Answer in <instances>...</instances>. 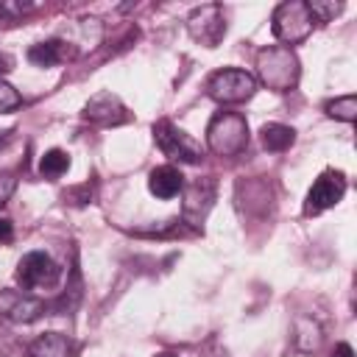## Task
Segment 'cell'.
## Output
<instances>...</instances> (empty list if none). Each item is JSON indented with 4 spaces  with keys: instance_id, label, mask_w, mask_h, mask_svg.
Returning a JSON list of instances; mask_svg holds the SVG:
<instances>
[{
    "instance_id": "6da1fadb",
    "label": "cell",
    "mask_w": 357,
    "mask_h": 357,
    "mask_svg": "<svg viewBox=\"0 0 357 357\" xmlns=\"http://www.w3.org/2000/svg\"><path fill=\"white\" fill-rule=\"evenodd\" d=\"M257 78L276 92H290L296 89L298 78H301V61L293 53V47H265L257 53Z\"/></svg>"
},
{
    "instance_id": "7a4b0ae2",
    "label": "cell",
    "mask_w": 357,
    "mask_h": 357,
    "mask_svg": "<svg viewBox=\"0 0 357 357\" xmlns=\"http://www.w3.org/2000/svg\"><path fill=\"white\" fill-rule=\"evenodd\" d=\"M206 145L218 156H237L248 145V123L237 112H218L206 126Z\"/></svg>"
},
{
    "instance_id": "3957f363",
    "label": "cell",
    "mask_w": 357,
    "mask_h": 357,
    "mask_svg": "<svg viewBox=\"0 0 357 357\" xmlns=\"http://www.w3.org/2000/svg\"><path fill=\"white\" fill-rule=\"evenodd\" d=\"M312 28H315V20H312V14H310L304 0H284V3H279L273 8L271 31L282 42V47L304 42L312 33Z\"/></svg>"
},
{
    "instance_id": "277c9868",
    "label": "cell",
    "mask_w": 357,
    "mask_h": 357,
    "mask_svg": "<svg viewBox=\"0 0 357 357\" xmlns=\"http://www.w3.org/2000/svg\"><path fill=\"white\" fill-rule=\"evenodd\" d=\"M206 92L215 103L231 106V103H243L248 98H254L257 92V78L240 67H223L218 73L209 75L206 81Z\"/></svg>"
},
{
    "instance_id": "5b68a950",
    "label": "cell",
    "mask_w": 357,
    "mask_h": 357,
    "mask_svg": "<svg viewBox=\"0 0 357 357\" xmlns=\"http://www.w3.org/2000/svg\"><path fill=\"white\" fill-rule=\"evenodd\" d=\"M190 36L204 47H218L226 36V14L218 3H201L187 14Z\"/></svg>"
},
{
    "instance_id": "8992f818",
    "label": "cell",
    "mask_w": 357,
    "mask_h": 357,
    "mask_svg": "<svg viewBox=\"0 0 357 357\" xmlns=\"http://www.w3.org/2000/svg\"><path fill=\"white\" fill-rule=\"evenodd\" d=\"M153 139H156L159 151L167 159H178V162H198L201 159V145L187 131L173 126L170 120H156L153 123Z\"/></svg>"
},
{
    "instance_id": "52a82bcc",
    "label": "cell",
    "mask_w": 357,
    "mask_h": 357,
    "mask_svg": "<svg viewBox=\"0 0 357 357\" xmlns=\"http://www.w3.org/2000/svg\"><path fill=\"white\" fill-rule=\"evenodd\" d=\"M343 195H346V176L340 170H324L312 181V187L304 198V215H321V212L332 209L335 204H340Z\"/></svg>"
},
{
    "instance_id": "ba28073f",
    "label": "cell",
    "mask_w": 357,
    "mask_h": 357,
    "mask_svg": "<svg viewBox=\"0 0 357 357\" xmlns=\"http://www.w3.org/2000/svg\"><path fill=\"white\" fill-rule=\"evenodd\" d=\"M59 276V265L53 262L50 254L45 251H28L22 254V259L17 262V282L25 287V290H33V287H47L53 284Z\"/></svg>"
},
{
    "instance_id": "9c48e42d",
    "label": "cell",
    "mask_w": 357,
    "mask_h": 357,
    "mask_svg": "<svg viewBox=\"0 0 357 357\" xmlns=\"http://www.w3.org/2000/svg\"><path fill=\"white\" fill-rule=\"evenodd\" d=\"M45 312V301L22 293V290H3L0 293V315L14 324H31Z\"/></svg>"
},
{
    "instance_id": "30bf717a",
    "label": "cell",
    "mask_w": 357,
    "mask_h": 357,
    "mask_svg": "<svg viewBox=\"0 0 357 357\" xmlns=\"http://www.w3.org/2000/svg\"><path fill=\"white\" fill-rule=\"evenodd\" d=\"M84 117L92 120V123H100V126H117L128 114H126V106H123V100L117 95L100 92V95L89 98V103L84 106Z\"/></svg>"
},
{
    "instance_id": "8fae6325",
    "label": "cell",
    "mask_w": 357,
    "mask_h": 357,
    "mask_svg": "<svg viewBox=\"0 0 357 357\" xmlns=\"http://www.w3.org/2000/svg\"><path fill=\"white\" fill-rule=\"evenodd\" d=\"M148 190H151L156 198H162V201L176 198V195L184 190V176H181V170L173 167V165H159V167H153V170L148 173Z\"/></svg>"
},
{
    "instance_id": "7c38bea8",
    "label": "cell",
    "mask_w": 357,
    "mask_h": 357,
    "mask_svg": "<svg viewBox=\"0 0 357 357\" xmlns=\"http://www.w3.org/2000/svg\"><path fill=\"white\" fill-rule=\"evenodd\" d=\"M31 357H75V343L61 332H45L28 346Z\"/></svg>"
},
{
    "instance_id": "4fadbf2b",
    "label": "cell",
    "mask_w": 357,
    "mask_h": 357,
    "mask_svg": "<svg viewBox=\"0 0 357 357\" xmlns=\"http://www.w3.org/2000/svg\"><path fill=\"white\" fill-rule=\"evenodd\" d=\"M67 56H70V47L61 39H47V42H39L28 50V61L36 67H53V64L64 61Z\"/></svg>"
},
{
    "instance_id": "5bb4252c",
    "label": "cell",
    "mask_w": 357,
    "mask_h": 357,
    "mask_svg": "<svg viewBox=\"0 0 357 357\" xmlns=\"http://www.w3.org/2000/svg\"><path fill=\"white\" fill-rule=\"evenodd\" d=\"M259 134H262V145L268 151H276V153L287 151L296 142V131L290 126H284V123H265Z\"/></svg>"
},
{
    "instance_id": "9a60e30c",
    "label": "cell",
    "mask_w": 357,
    "mask_h": 357,
    "mask_svg": "<svg viewBox=\"0 0 357 357\" xmlns=\"http://www.w3.org/2000/svg\"><path fill=\"white\" fill-rule=\"evenodd\" d=\"M324 112L335 120H343V123H354L357 120V98L354 95H340L335 100H326L324 103Z\"/></svg>"
},
{
    "instance_id": "2e32d148",
    "label": "cell",
    "mask_w": 357,
    "mask_h": 357,
    "mask_svg": "<svg viewBox=\"0 0 357 357\" xmlns=\"http://www.w3.org/2000/svg\"><path fill=\"white\" fill-rule=\"evenodd\" d=\"M70 167V156L61 151V148H50L42 159H39V173L47 176V178H59L61 173H67Z\"/></svg>"
},
{
    "instance_id": "e0dca14e",
    "label": "cell",
    "mask_w": 357,
    "mask_h": 357,
    "mask_svg": "<svg viewBox=\"0 0 357 357\" xmlns=\"http://www.w3.org/2000/svg\"><path fill=\"white\" fill-rule=\"evenodd\" d=\"M307 8H310V14H312L315 22H332L343 11V3H335V0H310Z\"/></svg>"
},
{
    "instance_id": "ac0fdd59",
    "label": "cell",
    "mask_w": 357,
    "mask_h": 357,
    "mask_svg": "<svg viewBox=\"0 0 357 357\" xmlns=\"http://www.w3.org/2000/svg\"><path fill=\"white\" fill-rule=\"evenodd\" d=\"M20 103H22L20 92H17L11 84H6V81L0 78V114H6V112H14Z\"/></svg>"
},
{
    "instance_id": "d6986e66",
    "label": "cell",
    "mask_w": 357,
    "mask_h": 357,
    "mask_svg": "<svg viewBox=\"0 0 357 357\" xmlns=\"http://www.w3.org/2000/svg\"><path fill=\"white\" fill-rule=\"evenodd\" d=\"M14 190H17V178H14V173L0 170V206L8 204V198L14 195Z\"/></svg>"
},
{
    "instance_id": "ffe728a7",
    "label": "cell",
    "mask_w": 357,
    "mask_h": 357,
    "mask_svg": "<svg viewBox=\"0 0 357 357\" xmlns=\"http://www.w3.org/2000/svg\"><path fill=\"white\" fill-rule=\"evenodd\" d=\"M11 240H14V223L8 218H0V245H6Z\"/></svg>"
},
{
    "instance_id": "44dd1931",
    "label": "cell",
    "mask_w": 357,
    "mask_h": 357,
    "mask_svg": "<svg viewBox=\"0 0 357 357\" xmlns=\"http://www.w3.org/2000/svg\"><path fill=\"white\" fill-rule=\"evenodd\" d=\"M14 64H17V59H14L8 50H0V78L8 75V73L14 70Z\"/></svg>"
},
{
    "instance_id": "7402d4cb",
    "label": "cell",
    "mask_w": 357,
    "mask_h": 357,
    "mask_svg": "<svg viewBox=\"0 0 357 357\" xmlns=\"http://www.w3.org/2000/svg\"><path fill=\"white\" fill-rule=\"evenodd\" d=\"M332 357H354V349L349 343H337L335 351H332Z\"/></svg>"
},
{
    "instance_id": "603a6c76",
    "label": "cell",
    "mask_w": 357,
    "mask_h": 357,
    "mask_svg": "<svg viewBox=\"0 0 357 357\" xmlns=\"http://www.w3.org/2000/svg\"><path fill=\"white\" fill-rule=\"evenodd\" d=\"M153 357H178V354H173V351H159V354H153Z\"/></svg>"
},
{
    "instance_id": "cb8c5ba5",
    "label": "cell",
    "mask_w": 357,
    "mask_h": 357,
    "mask_svg": "<svg viewBox=\"0 0 357 357\" xmlns=\"http://www.w3.org/2000/svg\"><path fill=\"white\" fill-rule=\"evenodd\" d=\"M0 20H3V17H0Z\"/></svg>"
}]
</instances>
